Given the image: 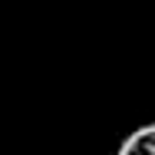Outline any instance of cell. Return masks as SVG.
I'll list each match as a JSON object with an SVG mask.
<instances>
[{
	"instance_id": "obj_1",
	"label": "cell",
	"mask_w": 155,
	"mask_h": 155,
	"mask_svg": "<svg viewBox=\"0 0 155 155\" xmlns=\"http://www.w3.org/2000/svg\"><path fill=\"white\" fill-rule=\"evenodd\" d=\"M116 155H155V125H139L122 139Z\"/></svg>"
}]
</instances>
